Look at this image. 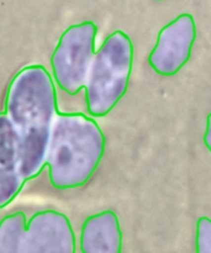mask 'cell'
Returning <instances> with one entry per match:
<instances>
[{"mask_svg": "<svg viewBox=\"0 0 211 253\" xmlns=\"http://www.w3.org/2000/svg\"><path fill=\"white\" fill-rule=\"evenodd\" d=\"M5 114L20 137L22 178H35L46 165L58 115L56 86L44 67H25L14 77L5 99Z\"/></svg>", "mask_w": 211, "mask_h": 253, "instance_id": "6da1fadb", "label": "cell"}, {"mask_svg": "<svg viewBox=\"0 0 211 253\" xmlns=\"http://www.w3.org/2000/svg\"><path fill=\"white\" fill-rule=\"evenodd\" d=\"M105 152V136L93 118L82 113L58 114L47 151L49 182L59 190L85 185Z\"/></svg>", "mask_w": 211, "mask_h": 253, "instance_id": "7a4b0ae2", "label": "cell"}, {"mask_svg": "<svg viewBox=\"0 0 211 253\" xmlns=\"http://www.w3.org/2000/svg\"><path fill=\"white\" fill-rule=\"evenodd\" d=\"M197 40L193 15L180 14L158 32L155 47L148 56L151 68L162 77H173L188 63Z\"/></svg>", "mask_w": 211, "mask_h": 253, "instance_id": "5b68a950", "label": "cell"}, {"mask_svg": "<svg viewBox=\"0 0 211 253\" xmlns=\"http://www.w3.org/2000/svg\"><path fill=\"white\" fill-rule=\"evenodd\" d=\"M24 183L20 137L6 114H0V209L17 197Z\"/></svg>", "mask_w": 211, "mask_h": 253, "instance_id": "52a82bcc", "label": "cell"}, {"mask_svg": "<svg viewBox=\"0 0 211 253\" xmlns=\"http://www.w3.org/2000/svg\"><path fill=\"white\" fill-rule=\"evenodd\" d=\"M157 1H163V0H157Z\"/></svg>", "mask_w": 211, "mask_h": 253, "instance_id": "7c38bea8", "label": "cell"}, {"mask_svg": "<svg viewBox=\"0 0 211 253\" xmlns=\"http://www.w3.org/2000/svg\"><path fill=\"white\" fill-rule=\"evenodd\" d=\"M195 252L211 253V219L208 216L199 217L197 221Z\"/></svg>", "mask_w": 211, "mask_h": 253, "instance_id": "30bf717a", "label": "cell"}, {"mask_svg": "<svg viewBox=\"0 0 211 253\" xmlns=\"http://www.w3.org/2000/svg\"><path fill=\"white\" fill-rule=\"evenodd\" d=\"M27 222L24 212L17 211L0 222V253H20Z\"/></svg>", "mask_w": 211, "mask_h": 253, "instance_id": "9c48e42d", "label": "cell"}, {"mask_svg": "<svg viewBox=\"0 0 211 253\" xmlns=\"http://www.w3.org/2000/svg\"><path fill=\"white\" fill-rule=\"evenodd\" d=\"M82 253H123V231L113 210L86 217L81 230Z\"/></svg>", "mask_w": 211, "mask_h": 253, "instance_id": "ba28073f", "label": "cell"}, {"mask_svg": "<svg viewBox=\"0 0 211 253\" xmlns=\"http://www.w3.org/2000/svg\"><path fill=\"white\" fill-rule=\"evenodd\" d=\"M203 140H204L205 146H207V148L211 153V113L208 115V118H207V128H205V133H204V137H203Z\"/></svg>", "mask_w": 211, "mask_h": 253, "instance_id": "8fae6325", "label": "cell"}, {"mask_svg": "<svg viewBox=\"0 0 211 253\" xmlns=\"http://www.w3.org/2000/svg\"><path fill=\"white\" fill-rule=\"evenodd\" d=\"M98 26L83 21L69 26L62 34L51 57L53 79L68 95H77L85 88L89 69L95 56Z\"/></svg>", "mask_w": 211, "mask_h": 253, "instance_id": "277c9868", "label": "cell"}, {"mask_svg": "<svg viewBox=\"0 0 211 253\" xmlns=\"http://www.w3.org/2000/svg\"><path fill=\"white\" fill-rule=\"evenodd\" d=\"M20 253H76V235L68 217L57 210L36 212L27 222Z\"/></svg>", "mask_w": 211, "mask_h": 253, "instance_id": "8992f818", "label": "cell"}, {"mask_svg": "<svg viewBox=\"0 0 211 253\" xmlns=\"http://www.w3.org/2000/svg\"><path fill=\"white\" fill-rule=\"evenodd\" d=\"M133 66V44L121 30L109 35L95 52L85 84L91 118H105L125 96Z\"/></svg>", "mask_w": 211, "mask_h": 253, "instance_id": "3957f363", "label": "cell"}]
</instances>
